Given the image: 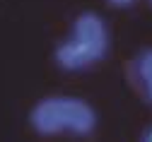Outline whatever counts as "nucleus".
<instances>
[{"mask_svg":"<svg viewBox=\"0 0 152 142\" xmlns=\"http://www.w3.org/2000/svg\"><path fill=\"white\" fill-rule=\"evenodd\" d=\"M109 51V29L97 12H82L68 34V39L56 48V63L68 72H80L97 65Z\"/></svg>","mask_w":152,"mask_h":142,"instance_id":"obj_1","label":"nucleus"},{"mask_svg":"<svg viewBox=\"0 0 152 142\" xmlns=\"http://www.w3.org/2000/svg\"><path fill=\"white\" fill-rule=\"evenodd\" d=\"M31 128L39 135H89L97 113L77 96H46L31 109Z\"/></svg>","mask_w":152,"mask_h":142,"instance_id":"obj_2","label":"nucleus"},{"mask_svg":"<svg viewBox=\"0 0 152 142\" xmlns=\"http://www.w3.org/2000/svg\"><path fill=\"white\" fill-rule=\"evenodd\" d=\"M135 77H138V87L145 94V99L152 104V48H145L135 58Z\"/></svg>","mask_w":152,"mask_h":142,"instance_id":"obj_3","label":"nucleus"},{"mask_svg":"<svg viewBox=\"0 0 152 142\" xmlns=\"http://www.w3.org/2000/svg\"><path fill=\"white\" fill-rule=\"evenodd\" d=\"M106 3H109L111 7H128V5L135 3V0H106Z\"/></svg>","mask_w":152,"mask_h":142,"instance_id":"obj_4","label":"nucleus"},{"mask_svg":"<svg viewBox=\"0 0 152 142\" xmlns=\"http://www.w3.org/2000/svg\"><path fill=\"white\" fill-rule=\"evenodd\" d=\"M142 142H152V128H147V133H145V137H142Z\"/></svg>","mask_w":152,"mask_h":142,"instance_id":"obj_5","label":"nucleus"},{"mask_svg":"<svg viewBox=\"0 0 152 142\" xmlns=\"http://www.w3.org/2000/svg\"><path fill=\"white\" fill-rule=\"evenodd\" d=\"M150 5H152V0H150Z\"/></svg>","mask_w":152,"mask_h":142,"instance_id":"obj_6","label":"nucleus"}]
</instances>
